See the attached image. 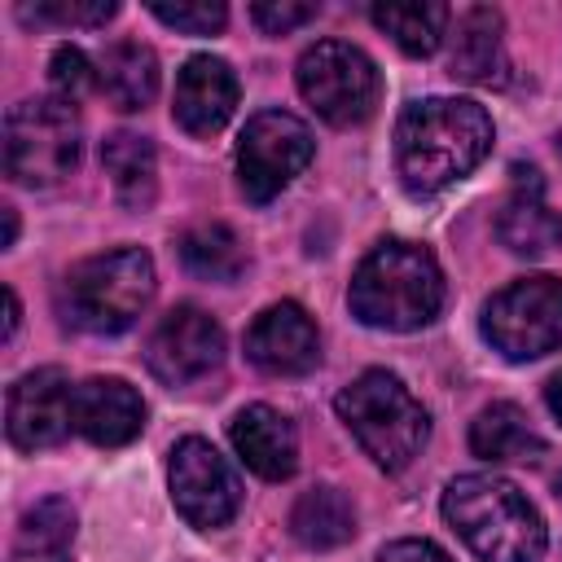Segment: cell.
<instances>
[{"label":"cell","mask_w":562,"mask_h":562,"mask_svg":"<svg viewBox=\"0 0 562 562\" xmlns=\"http://www.w3.org/2000/svg\"><path fill=\"white\" fill-rule=\"evenodd\" d=\"M443 518L479 562H540L549 531L536 505L496 474H461L443 487Z\"/></svg>","instance_id":"cell-3"},{"label":"cell","mask_w":562,"mask_h":562,"mask_svg":"<svg viewBox=\"0 0 562 562\" xmlns=\"http://www.w3.org/2000/svg\"><path fill=\"white\" fill-rule=\"evenodd\" d=\"M119 13L114 0H40L35 9H22V18L31 22H61V26H105Z\"/></svg>","instance_id":"cell-27"},{"label":"cell","mask_w":562,"mask_h":562,"mask_svg":"<svg viewBox=\"0 0 562 562\" xmlns=\"http://www.w3.org/2000/svg\"><path fill=\"white\" fill-rule=\"evenodd\" d=\"M180 263L202 281H237L246 268V246L228 224H198L180 241Z\"/></svg>","instance_id":"cell-25"},{"label":"cell","mask_w":562,"mask_h":562,"mask_svg":"<svg viewBox=\"0 0 562 562\" xmlns=\"http://www.w3.org/2000/svg\"><path fill=\"white\" fill-rule=\"evenodd\" d=\"M544 404H549V413L562 422V369H558V373L544 382Z\"/></svg>","instance_id":"cell-32"},{"label":"cell","mask_w":562,"mask_h":562,"mask_svg":"<svg viewBox=\"0 0 562 562\" xmlns=\"http://www.w3.org/2000/svg\"><path fill=\"white\" fill-rule=\"evenodd\" d=\"M145 426V400L123 378H88L75 386V430L97 448H123Z\"/></svg>","instance_id":"cell-15"},{"label":"cell","mask_w":562,"mask_h":562,"mask_svg":"<svg viewBox=\"0 0 562 562\" xmlns=\"http://www.w3.org/2000/svg\"><path fill=\"white\" fill-rule=\"evenodd\" d=\"M4 430L9 443L22 452L53 448L75 430V386L61 369L22 373L4 400Z\"/></svg>","instance_id":"cell-12"},{"label":"cell","mask_w":562,"mask_h":562,"mask_svg":"<svg viewBox=\"0 0 562 562\" xmlns=\"http://www.w3.org/2000/svg\"><path fill=\"white\" fill-rule=\"evenodd\" d=\"M312 132L303 119L285 110H259L237 136V184L250 202H272L307 162H312Z\"/></svg>","instance_id":"cell-9"},{"label":"cell","mask_w":562,"mask_h":562,"mask_svg":"<svg viewBox=\"0 0 562 562\" xmlns=\"http://www.w3.org/2000/svg\"><path fill=\"white\" fill-rule=\"evenodd\" d=\"M13 241H18V211L4 206V246H13Z\"/></svg>","instance_id":"cell-33"},{"label":"cell","mask_w":562,"mask_h":562,"mask_svg":"<svg viewBox=\"0 0 562 562\" xmlns=\"http://www.w3.org/2000/svg\"><path fill=\"white\" fill-rule=\"evenodd\" d=\"M246 356L255 369L272 378H299L312 373L321 360V334L312 316L299 303H272L263 307L246 329Z\"/></svg>","instance_id":"cell-13"},{"label":"cell","mask_w":562,"mask_h":562,"mask_svg":"<svg viewBox=\"0 0 562 562\" xmlns=\"http://www.w3.org/2000/svg\"><path fill=\"white\" fill-rule=\"evenodd\" d=\"M79 167V114L61 97H26L4 114V171L26 189H53Z\"/></svg>","instance_id":"cell-6"},{"label":"cell","mask_w":562,"mask_h":562,"mask_svg":"<svg viewBox=\"0 0 562 562\" xmlns=\"http://www.w3.org/2000/svg\"><path fill=\"white\" fill-rule=\"evenodd\" d=\"M237 110V75L224 57L198 53L180 66L176 75V97H171V119L189 136H215Z\"/></svg>","instance_id":"cell-14"},{"label":"cell","mask_w":562,"mask_h":562,"mask_svg":"<svg viewBox=\"0 0 562 562\" xmlns=\"http://www.w3.org/2000/svg\"><path fill=\"white\" fill-rule=\"evenodd\" d=\"M483 338L505 360H536L562 347V281L518 277L483 303Z\"/></svg>","instance_id":"cell-7"},{"label":"cell","mask_w":562,"mask_h":562,"mask_svg":"<svg viewBox=\"0 0 562 562\" xmlns=\"http://www.w3.org/2000/svg\"><path fill=\"white\" fill-rule=\"evenodd\" d=\"M299 92L303 101L334 127H356L373 114L382 97L378 66L347 40H321L299 57Z\"/></svg>","instance_id":"cell-8"},{"label":"cell","mask_w":562,"mask_h":562,"mask_svg":"<svg viewBox=\"0 0 562 562\" xmlns=\"http://www.w3.org/2000/svg\"><path fill=\"white\" fill-rule=\"evenodd\" d=\"M492 149V119L465 97H426L395 123V171L408 193L426 198L470 176Z\"/></svg>","instance_id":"cell-1"},{"label":"cell","mask_w":562,"mask_h":562,"mask_svg":"<svg viewBox=\"0 0 562 562\" xmlns=\"http://www.w3.org/2000/svg\"><path fill=\"white\" fill-rule=\"evenodd\" d=\"M101 167L114 184V198L127 211H145L158 198V154L140 132H114L101 140Z\"/></svg>","instance_id":"cell-19"},{"label":"cell","mask_w":562,"mask_h":562,"mask_svg":"<svg viewBox=\"0 0 562 562\" xmlns=\"http://www.w3.org/2000/svg\"><path fill=\"white\" fill-rule=\"evenodd\" d=\"M290 536L303 549H338L356 536V509L338 487H307L290 509Z\"/></svg>","instance_id":"cell-23"},{"label":"cell","mask_w":562,"mask_h":562,"mask_svg":"<svg viewBox=\"0 0 562 562\" xmlns=\"http://www.w3.org/2000/svg\"><path fill=\"white\" fill-rule=\"evenodd\" d=\"M167 483H171L176 514L198 531H215V527L233 522V514L241 509V483H237L233 465L198 435H189L171 448Z\"/></svg>","instance_id":"cell-10"},{"label":"cell","mask_w":562,"mask_h":562,"mask_svg":"<svg viewBox=\"0 0 562 562\" xmlns=\"http://www.w3.org/2000/svg\"><path fill=\"white\" fill-rule=\"evenodd\" d=\"M224 360V329L215 316H206L193 303L171 307L145 338V364L158 382L184 386L206 378Z\"/></svg>","instance_id":"cell-11"},{"label":"cell","mask_w":562,"mask_h":562,"mask_svg":"<svg viewBox=\"0 0 562 562\" xmlns=\"http://www.w3.org/2000/svg\"><path fill=\"white\" fill-rule=\"evenodd\" d=\"M334 408H338L342 426L356 435V443L364 448V457H373V465H382L391 474L404 470L422 452L426 430H430L426 408L386 369L360 373L351 386L338 391Z\"/></svg>","instance_id":"cell-5"},{"label":"cell","mask_w":562,"mask_h":562,"mask_svg":"<svg viewBox=\"0 0 562 562\" xmlns=\"http://www.w3.org/2000/svg\"><path fill=\"white\" fill-rule=\"evenodd\" d=\"M92 61H88V53L83 48H75V44H61L57 53H53V61H48V83H53V97H61V101H79L88 88H92Z\"/></svg>","instance_id":"cell-28"},{"label":"cell","mask_w":562,"mask_h":562,"mask_svg":"<svg viewBox=\"0 0 562 562\" xmlns=\"http://www.w3.org/2000/svg\"><path fill=\"white\" fill-rule=\"evenodd\" d=\"M154 299V259L140 246H119L79 259L57 285V312L79 334H123Z\"/></svg>","instance_id":"cell-4"},{"label":"cell","mask_w":562,"mask_h":562,"mask_svg":"<svg viewBox=\"0 0 562 562\" xmlns=\"http://www.w3.org/2000/svg\"><path fill=\"white\" fill-rule=\"evenodd\" d=\"M470 448L483 461H536L544 452V439L531 430L518 404L501 400V404H487L470 422Z\"/></svg>","instance_id":"cell-21"},{"label":"cell","mask_w":562,"mask_h":562,"mask_svg":"<svg viewBox=\"0 0 562 562\" xmlns=\"http://www.w3.org/2000/svg\"><path fill=\"white\" fill-rule=\"evenodd\" d=\"M18 321H22V303H18V294L4 285V342L18 334Z\"/></svg>","instance_id":"cell-31"},{"label":"cell","mask_w":562,"mask_h":562,"mask_svg":"<svg viewBox=\"0 0 562 562\" xmlns=\"http://www.w3.org/2000/svg\"><path fill=\"white\" fill-rule=\"evenodd\" d=\"M373 26L386 31L408 57H430L448 31V4L439 0H422V4H373L369 9Z\"/></svg>","instance_id":"cell-24"},{"label":"cell","mask_w":562,"mask_h":562,"mask_svg":"<svg viewBox=\"0 0 562 562\" xmlns=\"http://www.w3.org/2000/svg\"><path fill=\"white\" fill-rule=\"evenodd\" d=\"M347 303H351L356 321H364L373 329L408 334L439 316L443 272L426 246L391 237V241H378L360 259V268L351 272Z\"/></svg>","instance_id":"cell-2"},{"label":"cell","mask_w":562,"mask_h":562,"mask_svg":"<svg viewBox=\"0 0 562 562\" xmlns=\"http://www.w3.org/2000/svg\"><path fill=\"white\" fill-rule=\"evenodd\" d=\"M378 562H452V558L430 540H391L378 553Z\"/></svg>","instance_id":"cell-30"},{"label":"cell","mask_w":562,"mask_h":562,"mask_svg":"<svg viewBox=\"0 0 562 562\" xmlns=\"http://www.w3.org/2000/svg\"><path fill=\"white\" fill-rule=\"evenodd\" d=\"M101 92L110 97V105L119 110H145L158 92V57L154 48L136 44V40H119L101 53V70H97Z\"/></svg>","instance_id":"cell-20"},{"label":"cell","mask_w":562,"mask_h":562,"mask_svg":"<svg viewBox=\"0 0 562 562\" xmlns=\"http://www.w3.org/2000/svg\"><path fill=\"white\" fill-rule=\"evenodd\" d=\"M452 75L479 88H501L509 79V57H505V40H501V13L487 4H474L457 18L452 31V57H448Z\"/></svg>","instance_id":"cell-18"},{"label":"cell","mask_w":562,"mask_h":562,"mask_svg":"<svg viewBox=\"0 0 562 562\" xmlns=\"http://www.w3.org/2000/svg\"><path fill=\"white\" fill-rule=\"evenodd\" d=\"M70 544H75V509L61 496H44L40 505H31L18 522L9 562H70Z\"/></svg>","instance_id":"cell-22"},{"label":"cell","mask_w":562,"mask_h":562,"mask_svg":"<svg viewBox=\"0 0 562 562\" xmlns=\"http://www.w3.org/2000/svg\"><path fill=\"white\" fill-rule=\"evenodd\" d=\"M228 439H233L237 457L246 461V470H255L268 483L290 479L294 465H299V435H294L290 417L268 408V404L241 408L233 417V426H228Z\"/></svg>","instance_id":"cell-17"},{"label":"cell","mask_w":562,"mask_h":562,"mask_svg":"<svg viewBox=\"0 0 562 562\" xmlns=\"http://www.w3.org/2000/svg\"><path fill=\"white\" fill-rule=\"evenodd\" d=\"M149 13L184 35H211L228 22V9L220 0H149Z\"/></svg>","instance_id":"cell-26"},{"label":"cell","mask_w":562,"mask_h":562,"mask_svg":"<svg viewBox=\"0 0 562 562\" xmlns=\"http://www.w3.org/2000/svg\"><path fill=\"white\" fill-rule=\"evenodd\" d=\"M312 18H316V4H299V0H259V4H250V22L263 35H285V31H294Z\"/></svg>","instance_id":"cell-29"},{"label":"cell","mask_w":562,"mask_h":562,"mask_svg":"<svg viewBox=\"0 0 562 562\" xmlns=\"http://www.w3.org/2000/svg\"><path fill=\"white\" fill-rule=\"evenodd\" d=\"M540 171L536 167H514V198L496 215V237L505 250L540 259L562 246V215L540 198Z\"/></svg>","instance_id":"cell-16"}]
</instances>
